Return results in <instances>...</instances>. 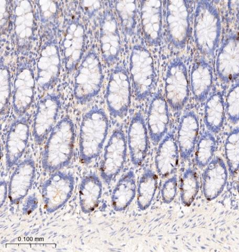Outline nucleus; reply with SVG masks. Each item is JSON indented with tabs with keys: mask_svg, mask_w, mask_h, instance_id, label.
<instances>
[{
	"mask_svg": "<svg viewBox=\"0 0 239 252\" xmlns=\"http://www.w3.org/2000/svg\"><path fill=\"white\" fill-rule=\"evenodd\" d=\"M199 131L198 117L193 112L183 115L180 120L177 141L181 159L188 160L192 155L197 144Z\"/></svg>",
	"mask_w": 239,
	"mask_h": 252,
	"instance_id": "nucleus-17",
	"label": "nucleus"
},
{
	"mask_svg": "<svg viewBox=\"0 0 239 252\" xmlns=\"http://www.w3.org/2000/svg\"><path fill=\"white\" fill-rule=\"evenodd\" d=\"M170 123L169 104L160 92L151 100L147 115V127L152 143H160L167 133Z\"/></svg>",
	"mask_w": 239,
	"mask_h": 252,
	"instance_id": "nucleus-12",
	"label": "nucleus"
},
{
	"mask_svg": "<svg viewBox=\"0 0 239 252\" xmlns=\"http://www.w3.org/2000/svg\"><path fill=\"white\" fill-rule=\"evenodd\" d=\"M57 99H47L40 106L33 127V136L36 143L41 144L52 129L58 107Z\"/></svg>",
	"mask_w": 239,
	"mask_h": 252,
	"instance_id": "nucleus-24",
	"label": "nucleus"
},
{
	"mask_svg": "<svg viewBox=\"0 0 239 252\" xmlns=\"http://www.w3.org/2000/svg\"><path fill=\"white\" fill-rule=\"evenodd\" d=\"M221 34V22L216 7L210 1H198L195 13L194 37L199 52L207 57H213Z\"/></svg>",
	"mask_w": 239,
	"mask_h": 252,
	"instance_id": "nucleus-1",
	"label": "nucleus"
},
{
	"mask_svg": "<svg viewBox=\"0 0 239 252\" xmlns=\"http://www.w3.org/2000/svg\"><path fill=\"white\" fill-rule=\"evenodd\" d=\"M106 97L111 115L116 117L127 115L131 102V84L128 73L124 67H118L111 74Z\"/></svg>",
	"mask_w": 239,
	"mask_h": 252,
	"instance_id": "nucleus-7",
	"label": "nucleus"
},
{
	"mask_svg": "<svg viewBox=\"0 0 239 252\" xmlns=\"http://www.w3.org/2000/svg\"><path fill=\"white\" fill-rule=\"evenodd\" d=\"M74 142L73 124L63 120L53 128L47 141L42 158L44 169L54 172L67 166L73 157Z\"/></svg>",
	"mask_w": 239,
	"mask_h": 252,
	"instance_id": "nucleus-2",
	"label": "nucleus"
},
{
	"mask_svg": "<svg viewBox=\"0 0 239 252\" xmlns=\"http://www.w3.org/2000/svg\"><path fill=\"white\" fill-rule=\"evenodd\" d=\"M225 153L229 172L234 177L239 170V127L228 134L225 141Z\"/></svg>",
	"mask_w": 239,
	"mask_h": 252,
	"instance_id": "nucleus-29",
	"label": "nucleus"
},
{
	"mask_svg": "<svg viewBox=\"0 0 239 252\" xmlns=\"http://www.w3.org/2000/svg\"><path fill=\"white\" fill-rule=\"evenodd\" d=\"M225 104L226 113L230 122L234 124L239 122V80L229 90Z\"/></svg>",
	"mask_w": 239,
	"mask_h": 252,
	"instance_id": "nucleus-32",
	"label": "nucleus"
},
{
	"mask_svg": "<svg viewBox=\"0 0 239 252\" xmlns=\"http://www.w3.org/2000/svg\"><path fill=\"white\" fill-rule=\"evenodd\" d=\"M129 70L135 98L138 100L147 99L156 88V74L152 55L146 47L138 44L133 46Z\"/></svg>",
	"mask_w": 239,
	"mask_h": 252,
	"instance_id": "nucleus-4",
	"label": "nucleus"
},
{
	"mask_svg": "<svg viewBox=\"0 0 239 252\" xmlns=\"http://www.w3.org/2000/svg\"><path fill=\"white\" fill-rule=\"evenodd\" d=\"M109 130L108 118L102 110L93 109L84 118L79 133V152L90 163L100 155Z\"/></svg>",
	"mask_w": 239,
	"mask_h": 252,
	"instance_id": "nucleus-3",
	"label": "nucleus"
},
{
	"mask_svg": "<svg viewBox=\"0 0 239 252\" xmlns=\"http://www.w3.org/2000/svg\"><path fill=\"white\" fill-rule=\"evenodd\" d=\"M79 193L80 202L85 214H90L98 206L102 193V184L95 173H90L83 179Z\"/></svg>",
	"mask_w": 239,
	"mask_h": 252,
	"instance_id": "nucleus-22",
	"label": "nucleus"
},
{
	"mask_svg": "<svg viewBox=\"0 0 239 252\" xmlns=\"http://www.w3.org/2000/svg\"><path fill=\"white\" fill-rule=\"evenodd\" d=\"M126 141L131 161L135 166H139L146 160L149 149V131L142 113H137L132 117Z\"/></svg>",
	"mask_w": 239,
	"mask_h": 252,
	"instance_id": "nucleus-9",
	"label": "nucleus"
},
{
	"mask_svg": "<svg viewBox=\"0 0 239 252\" xmlns=\"http://www.w3.org/2000/svg\"><path fill=\"white\" fill-rule=\"evenodd\" d=\"M189 94L186 66L180 59H174L167 67L165 78L167 103L174 111L179 112L186 104Z\"/></svg>",
	"mask_w": 239,
	"mask_h": 252,
	"instance_id": "nucleus-5",
	"label": "nucleus"
},
{
	"mask_svg": "<svg viewBox=\"0 0 239 252\" xmlns=\"http://www.w3.org/2000/svg\"><path fill=\"white\" fill-rule=\"evenodd\" d=\"M225 104L222 94L215 92L207 99L204 108V123L207 129L217 133L222 129L225 118Z\"/></svg>",
	"mask_w": 239,
	"mask_h": 252,
	"instance_id": "nucleus-23",
	"label": "nucleus"
},
{
	"mask_svg": "<svg viewBox=\"0 0 239 252\" xmlns=\"http://www.w3.org/2000/svg\"><path fill=\"white\" fill-rule=\"evenodd\" d=\"M216 72L225 83L239 77V36L231 35L222 43L216 60Z\"/></svg>",
	"mask_w": 239,
	"mask_h": 252,
	"instance_id": "nucleus-11",
	"label": "nucleus"
},
{
	"mask_svg": "<svg viewBox=\"0 0 239 252\" xmlns=\"http://www.w3.org/2000/svg\"><path fill=\"white\" fill-rule=\"evenodd\" d=\"M127 144L125 134L121 129L115 130L105 148L101 164V177L109 185L119 175L126 163Z\"/></svg>",
	"mask_w": 239,
	"mask_h": 252,
	"instance_id": "nucleus-6",
	"label": "nucleus"
},
{
	"mask_svg": "<svg viewBox=\"0 0 239 252\" xmlns=\"http://www.w3.org/2000/svg\"><path fill=\"white\" fill-rule=\"evenodd\" d=\"M29 136V126L26 121H18L11 126L6 141V159L8 168H11L17 164L25 153Z\"/></svg>",
	"mask_w": 239,
	"mask_h": 252,
	"instance_id": "nucleus-16",
	"label": "nucleus"
},
{
	"mask_svg": "<svg viewBox=\"0 0 239 252\" xmlns=\"http://www.w3.org/2000/svg\"><path fill=\"white\" fill-rule=\"evenodd\" d=\"M74 180L70 173L58 172L46 180L43 188L46 206L51 212L56 211L68 200L73 192Z\"/></svg>",
	"mask_w": 239,
	"mask_h": 252,
	"instance_id": "nucleus-10",
	"label": "nucleus"
},
{
	"mask_svg": "<svg viewBox=\"0 0 239 252\" xmlns=\"http://www.w3.org/2000/svg\"><path fill=\"white\" fill-rule=\"evenodd\" d=\"M178 190V181L177 175L167 179L163 185L161 194L163 202L165 204L171 203L176 198Z\"/></svg>",
	"mask_w": 239,
	"mask_h": 252,
	"instance_id": "nucleus-33",
	"label": "nucleus"
},
{
	"mask_svg": "<svg viewBox=\"0 0 239 252\" xmlns=\"http://www.w3.org/2000/svg\"><path fill=\"white\" fill-rule=\"evenodd\" d=\"M20 75L17 82V91L15 97V106L19 112L23 111L30 103L32 95L33 81L29 73Z\"/></svg>",
	"mask_w": 239,
	"mask_h": 252,
	"instance_id": "nucleus-31",
	"label": "nucleus"
},
{
	"mask_svg": "<svg viewBox=\"0 0 239 252\" xmlns=\"http://www.w3.org/2000/svg\"><path fill=\"white\" fill-rule=\"evenodd\" d=\"M135 1H119L117 10L121 21L122 27L126 35L134 33L137 26V4Z\"/></svg>",
	"mask_w": 239,
	"mask_h": 252,
	"instance_id": "nucleus-30",
	"label": "nucleus"
},
{
	"mask_svg": "<svg viewBox=\"0 0 239 252\" xmlns=\"http://www.w3.org/2000/svg\"><path fill=\"white\" fill-rule=\"evenodd\" d=\"M237 189V191H238V194L239 195V177L238 181Z\"/></svg>",
	"mask_w": 239,
	"mask_h": 252,
	"instance_id": "nucleus-34",
	"label": "nucleus"
},
{
	"mask_svg": "<svg viewBox=\"0 0 239 252\" xmlns=\"http://www.w3.org/2000/svg\"><path fill=\"white\" fill-rule=\"evenodd\" d=\"M167 36L177 49L184 47L189 34V12L186 1H166V17Z\"/></svg>",
	"mask_w": 239,
	"mask_h": 252,
	"instance_id": "nucleus-8",
	"label": "nucleus"
},
{
	"mask_svg": "<svg viewBox=\"0 0 239 252\" xmlns=\"http://www.w3.org/2000/svg\"><path fill=\"white\" fill-rule=\"evenodd\" d=\"M213 81L212 67L204 59H200L194 64L190 74V85L196 100L203 102L208 98Z\"/></svg>",
	"mask_w": 239,
	"mask_h": 252,
	"instance_id": "nucleus-19",
	"label": "nucleus"
},
{
	"mask_svg": "<svg viewBox=\"0 0 239 252\" xmlns=\"http://www.w3.org/2000/svg\"><path fill=\"white\" fill-rule=\"evenodd\" d=\"M179 154L177 139L173 132L167 133L159 144L155 155V167L159 176L165 178L177 171Z\"/></svg>",
	"mask_w": 239,
	"mask_h": 252,
	"instance_id": "nucleus-15",
	"label": "nucleus"
},
{
	"mask_svg": "<svg viewBox=\"0 0 239 252\" xmlns=\"http://www.w3.org/2000/svg\"><path fill=\"white\" fill-rule=\"evenodd\" d=\"M140 18L143 35L151 45L161 44L162 39V5L160 1H142Z\"/></svg>",
	"mask_w": 239,
	"mask_h": 252,
	"instance_id": "nucleus-13",
	"label": "nucleus"
},
{
	"mask_svg": "<svg viewBox=\"0 0 239 252\" xmlns=\"http://www.w3.org/2000/svg\"><path fill=\"white\" fill-rule=\"evenodd\" d=\"M35 172V163L28 158L16 168L10 179L9 191L12 201H19L27 194L33 183Z\"/></svg>",
	"mask_w": 239,
	"mask_h": 252,
	"instance_id": "nucleus-18",
	"label": "nucleus"
},
{
	"mask_svg": "<svg viewBox=\"0 0 239 252\" xmlns=\"http://www.w3.org/2000/svg\"><path fill=\"white\" fill-rule=\"evenodd\" d=\"M216 148V140L213 133L205 131L196 145L195 163L199 168L206 167L213 159Z\"/></svg>",
	"mask_w": 239,
	"mask_h": 252,
	"instance_id": "nucleus-27",
	"label": "nucleus"
},
{
	"mask_svg": "<svg viewBox=\"0 0 239 252\" xmlns=\"http://www.w3.org/2000/svg\"><path fill=\"white\" fill-rule=\"evenodd\" d=\"M228 172L220 157L213 158L207 165L202 176L203 192L208 201H212L222 193L227 185Z\"/></svg>",
	"mask_w": 239,
	"mask_h": 252,
	"instance_id": "nucleus-14",
	"label": "nucleus"
},
{
	"mask_svg": "<svg viewBox=\"0 0 239 252\" xmlns=\"http://www.w3.org/2000/svg\"><path fill=\"white\" fill-rule=\"evenodd\" d=\"M102 82L101 69L97 60L83 70L77 81L76 96L80 100L89 99L98 93Z\"/></svg>",
	"mask_w": 239,
	"mask_h": 252,
	"instance_id": "nucleus-20",
	"label": "nucleus"
},
{
	"mask_svg": "<svg viewBox=\"0 0 239 252\" xmlns=\"http://www.w3.org/2000/svg\"><path fill=\"white\" fill-rule=\"evenodd\" d=\"M157 176L150 168L143 171L137 188V204L141 211L147 210L152 204L157 187Z\"/></svg>",
	"mask_w": 239,
	"mask_h": 252,
	"instance_id": "nucleus-25",
	"label": "nucleus"
},
{
	"mask_svg": "<svg viewBox=\"0 0 239 252\" xmlns=\"http://www.w3.org/2000/svg\"><path fill=\"white\" fill-rule=\"evenodd\" d=\"M103 30L102 41L104 55L108 61L112 62L116 59L120 49V38L116 22L111 16L106 17Z\"/></svg>",
	"mask_w": 239,
	"mask_h": 252,
	"instance_id": "nucleus-26",
	"label": "nucleus"
},
{
	"mask_svg": "<svg viewBox=\"0 0 239 252\" xmlns=\"http://www.w3.org/2000/svg\"><path fill=\"white\" fill-rule=\"evenodd\" d=\"M137 192L136 179L134 172L130 170L120 179L111 196L114 209L122 212L128 208L135 198Z\"/></svg>",
	"mask_w": 239,
	"mask_h": 252,
	"instance_id": "nucleus-21",
	"label": "nucleus"
},
{
	"mask_svg": "<svg viewBox=\"0 0 239 252\" xmlns=\"http://www.w3.org/2000/svg\"><path fill=\"white\" fill-rule=\"evenodd\" d=\"M199 182L196 171L191 168L183 173L180 184V196L181 203L189 207L193 204L198 194Z\"/></svg>",
	"mask_w": 239,
	"mask_h": 252,
	"instance_id": "nucleus-28",
	"label": "nucleus"
}]
</instances>
